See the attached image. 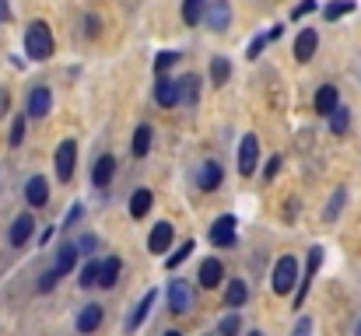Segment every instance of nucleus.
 I'll use <instances>...</instances> for the list:
<instances>
[{
  "mask_svg": "<svg viewBox=\"0 0 361 336\" xmlns=\"http://www.w3.org/2000/svg\"><path fill=\"white\" fill-rule=\"evenodd\" d=\"M249 336H263V333H259V330H256V333H249Z\"/></svg>",
  "mask_w": 361,
  "mask_h": 336,
  "instance_id": "nucleus-46",
  "label": "nucleus"
},
{
  "mask_svg": "<svg viewBox=\"0 0 361 336\" xmlns=\"http://www.w3.org/2000/svg\"><path fill=\"white\" fill-rule=\"evenodd\" d=\"M221 277H225L221 259H214V256H211V259H204V263H200V273H197L200 287H207V291H211V287H218V284H221Z\"/></svg>",
  "mask_w": 361,
  "mask_h": 336,
  "instance_id": "nucleus-14",
  "label": "nucleus"
},
{
  "mask_svg": "<svg viewBox=\"0 0 361 336\" xmlns=\"http://www.w3.org/2000/svg\"><path fill=\"white\" fill-rule=\"evenodd\" d=\"M74 165H78V144L74 140H63L56 147V175H60V182H71Z\"/></svg>",
  "mask_w": 361,
  "mask_h": 336,
  "instance_id": "nucleus-4",
  "label": "nucleus"
},
{
  "mask_svg": "<svg viewBox=\"0 0 361 336\" xmlns=\"http://www.w3.org/2000/svg\"><path fill=\"white\" fill-rule=\"evenodd\" d=\"M0 18H11V7H7V0H0Z\"/></svg>",
  "mask_w": 361,
  "mask_h": 336,
  "instance_id": "nucleus-44",
  "label": "nucleus"
},
{
  "mask_svg": "<svg viewBox=\"0 0 361 336\" xmlns=\"http://www.w3.org/2000/svg\"><path fill=\"white\" fill-rule=\"evenodd\" d=\"M232 21V4L228 0H211L207 4V14H204V25L214 28V32H225Z\"/></svg>",
  "mask_w": 361,
  "mask_h": 336,
  "instance_id": "nucleus-6",
  "label": "nucleus"
},
{
  "mask_svg": "<svg viewBox=\"0 0 361 336\" xmlns=\"http://www.w3.org/2000/svg\"><path fill=\"white\" fill-rule=\"evenodd\" d=\"M102 326V305H85L81 316H78V333H95Z\"/></svg>",
  "mask_w": 361,
  "mask_h": 336,
  "instance_id": "nucleus-18",
  "label": "nucleus"
},
{
  "mask_svg": "<svg viewBox=\"0 0 361 336\" xmlns=\"http://www.w3.org/2000/svg\"><path fill=\"white\" fill-rule=\"evenodd\" d=\"M99 277H102V266L92 259V263L81 270V287H92V284H99Z\"/></svg>",
  "mask_w": 361,
  "mask_h": 336,
  "instance_id": "nucleus-32",
  "label": "nucleus"
},
{
  "mask_svg": "<svg viewBox=\"0 0 361 336\" xmlns=\"http://www.w3.org/2000/svg\"><path fill=\"white\" fill-rule=\"evenodd\" d=\"M351 11H355V0H337V4L326 7V18L337 21V18H344V14H351Z\"/></svg>",
  "mask_w": 361,
  "mask_h": 336,
  "instance_id": "nucleus-31",
  "label": "nucleus"
},
{
  "mask_svg": "<svg viewBox=\"0 0 361 336\" xmlns=\"http://www.w3.org/2000/svg\"><path fill=\"white\" fill-rule=\"evenodd\" d=\"M358 336H361V323H358Z\"/></svg>",
  "mask_w": 361,
  "mask_h": 336,
  "instance_id": "nucleus-48",
  "label": "nucleus"
},
{
  "mask_svg": "<svg viewBox=\"0 0 361 336\" xmlns=\"http://www.w3.org/2000/svg\"><path fill=\"white\" fill-rule=\"evenodd\" d=\"M179 92H183V102H186V106H197V92H200V81H197L193 74H186V77L179 81Z\"/></svg>",
  "mask_w": 361,
  "mask_h": 336,
  "instance_id": "nucleus-27",
  "label": "nucleus"
},
{
  "mask_svg": "<svg viewBox=\"0 0 361 336\" xmlns=\"http://www.w3.org/2000/svg\"><path fill=\"white\" fill-rule=\"evenodd\" d=\"M113 175H116V158H113V154H102V158L95 161V168H92V186L106 189V186L113 182Z\"/></svg>",
  "mask_w": 361,
  "mask_h": 336,
  "instance_id": "nucleus-12",
  "label": "nucleus"
},
{
  "mask_svg": "<svg viewBox=\"0 0 361 336\" xmlns=\"http://www.w3.org/2000/svg\"><path fill=\"white\" fill-rule=\"evenodd\" d=\"M235 218L232 214H225V218H218V221L211 224V245H218V249H232L235 245Z\"/></svg>",
  "mask_w": 361,
  "mask_h": 336,
  "instance_id": "nucleus-5",
  "label": "nucleus"
},
{
  "mask_svg": "<svg viewBox=\"0 0 361 336\" xmlns=\"http://www.w3.org/2000/svg\"><path fill=\"white\" fill-rule=\"evenodd\" d=\"M78 249H95V238H92V235H85V238L78 242Z\"/></svg>",
  "mask_w": 361,
  "mask_h": 336,
  "instance_id": "nucleus-43",
  "label": "nucleus"
},
{
  "mask_svg": "<svg viewBox=\"0 0 361 336\" xmlns=\"http://www.w3.org/2000/svg\"><path fill=\"white\" fill-rule=\"evenodd\" d=\"M32 231H35L32 214H18V218H14V224H11V245H14V249H21V245L32 238Z\"/></svg>",
  "mask_w": 361,
  "mask_h": 336,
  "instance_id": "nucleus-16",
  "label": "nucleus"
},
{
  "mask_svg": "<svg viewBox=\"0 0 361 336\" xmlns=\"http://www.w3.org/2000/svg\"><path fill=\"white\" fill-rule=\"evenodd\" d=\"M25 53L32 60H49L53 56V35H49V25L46 21H32L28 32H25Z\"/></svg>",
  "mask_w": 361,
  "mask_h": 336,
  "instance_id": "nucleus-1",
  "label": "nucleus"
},
{
  "mask_svg": "<svg viewBox=\"0 0 361 336\" xmlns=\"http://www.w3.org/2000/svg\"><path fill=\"white\" fill-rule=\"evenodd\" d=\"M165 336H183V333H165Z\"/></svg>",
  "mask_w": 361,
  "mask_h": 336,
  "instance_id": "nucleus-47",
  "label": "nucleus"
},
{
  "mask_svg": "<svg viewBox=\"0 0 361 336\" xmlns=\"http://www.w3.org/2000/svg\"><path fill=\"white\" fill-rule=\"evenodd\" d=\"M323 266V249L319 245H312L309 249V266H305V277H302V284H298V294H295V305L302 309V301H305V294H309V280L316 277V270Z\"/></svg>",
  "mask_w": 361,
  "mask_h": 336,
  "instance_id": "nucleus-10",
  "label": "nucleus"
},
{
  "mask_svg": "<svg viewBox=\"0 0 361 336\" xmlns=\"http://www.w3.org/2000/svg\"><path fill=\"white\" fill-rule=\"evenodd\" d=\"M277 172H281V158H270V161H267V179H274Z\"/></svg>",
  "mask_w": 361,
  "mask_h": 336,
  "instance_id": "nucleus-42",
  "label": "nucleus"
},
{
  "mask_svg": "<svg viewBox=\"0 0 361 336\" xmlns=\"http://www.w3.org/2000/svg\"><path fill=\"white\" fill-rule=\"evenodd\" d=\"M316 11V0H302L295 11H291V18H305V14H312Z\"/></svg>",
  "mask_w": 361,
  "mask_h": 336,
  "instance_id": "nucleus-38",
  "label": "nucleus"
},
{
  "mask_svg": "<svg viewBox=\"0 0 361 336\" xmlns=\"http://www.w3.org/2000/svg\"><path fill=\"white\" fill-rule=\"evenodd\" d=\"M263 46H267V35H259V39H252V42H249V60H256V56L263 53Z\"/></svg>",
  "mask_w": 361,
  "mask_h": 336,
  "instance_id": "nucleus-39",
  "label": "nucleus"
},
{
  "mask_svg": "<svg viewBox=\"0 0 361 336\" xmlns=\"http://www.w3.org/2000/svg\"><path fill=\"white\" fill-rule=\"evenodd\" d=\"M151 204H154V197H151V189H137L133 197H130V218H147V211H151Z\"/></svg>",
  "mask_w": 361,
  "mask_h": 336,
  "instance_id": "nucleus-20",
  "label": "nucleus"
},
{
  "mask_svg": "<svg viewBox=\"0 0 361 336\" xmlns=\"http://www.w3.org/2000/svg\"><path fill=\"white\" fill-rule=\"evenodd\" d=\"M312 333V319H298V326H295V336H309Z\"/></svg>",
  "mask_w": 361,
  "mask_h": 336,
  "instance_id": "nucleus-41",
  "label": "nucleus"
},
{
  "mask_svg": "<svg viewBox=\"0 0 361 336\" xmlns=\"http://www.w3.org/2000/svg\"><path fill=\"white\" fill-rule=\"evenodd\" d=\"M245 298H249V291H245V280H232V284H228V291H225V301H228V309H242V305H245Z\"/></svg>",
  "mask_w": 361,
  "mask_h": 336,
  "instance_id": "nucleus-25",
  "label": "nucleus"
},
{
  "mask_svg": "<svg viewBox=\"0 0 361 336\" xmlns=\"http://www.w3.org/2000/svg\"><path fill=\"white\" fill-rule=\"evenodd\" d=\"M147 151H151V130L137 126V133H133V158H144Z\"/></svg>",
  "mask_w": 361,
  "mask_h": 336,
  "instance_id": "nucleus-28",
  "label": "nucleus"
},
{
  "mask_svg": "<svg viewBox=\"0 0 361 336\" xmlns=\"http://www.w3.org/2000/svg\"><path fill=\"white\" fill-rule=\"evenodd\" d=\"M239 326H242V323H239V316L232 312V316H225V319H221L218 333H221V336H235V333H239Z\"/></svg>",
  "mask_w": 361,
  "mask_h": 336,
  "instance_id": "nucleus-34",
  "label": "nucleus"
},
{
  "mask_svg": "<svg viewBox=\"0 0 361 336\" xmlns=\"http://www.w3.org/2000/svg\"><path fill=\"white\" fill-rule=\"evenodd\" d=\"M120 280V256H109L102 263V277H99V287H116Z\"/></svg>",
  "mask_w": 361,
  "mask_h": 336,
  "instance_id": "nucleus-23",
  "label": "nucleus"
},
{
  "mask_svg": "<svg viewBox=\"0 0 361 336\" xmlns=\"http://www.w3.org/2000/svg\"><path fill=\"white\" fill-rule=\"evenodd\" d=\"M256 161H259V140H256V133H245L242 137V147H239V172L242 175H252L256 172Z\"/></svg>",
  "mask_w": 361,
  "mask_h": 336,
  "instance_id": "nucleus-8",
  "label": "nucleus"
},
{
  "mask_svg": "<svg viewBox=\"0 0 361 336\" xmlns=\"http://www.w3.org/2000/svg\"><path fill=\"white\" fill-rule=\"evenodd\" d=\"M154 102L161 106V109H176L179 102H183V92H179V81H172V77H158V85H154Z\"/></svg>",
  "mask_w": 361,
  "mask_h": 336,
  "instance_id": "nucleus-3",
  "label": "nucleus"
},
{
  "mask_svg": "<svg viewBox=\"0 0 361 336\" xmlns=\"http://www.w3.org/2000/svg\"><path fill=\"white\" fill-rule=\"evenodd\" d=\"M337 109H341L337 88H334V85H323V88L316 92V116H334Z\"/></svg>",
  "mask_w": 361,
  "mask_h": 336,
  "instance_id": "nucleus-15",
  "label": "nucleus"
},
{
  "mask_svg": "<svg viewBox=\"0 0 361 336\" xmlns=\"http://www.w3.org/2000/svg\"><path fill=\"white\" fill-rule=\"evenodd\" d=\"M81 214H85V211H81V204H74V207H71V214H67V221H63V228L78 224V221H81Z\"/></svg>",
  "mask_w": 361,
  "mask_h": 336,
  "instance_id": "nucleus-40",
  "label": "nucleus"
},
{
  "mask_svg": "<svg viewBox=\"0 0 361 336\" xmlns=\"http://www.w3.org/2000/svg\"><path fill=\"white\" fill-rule=\"evenodd\" d=\"M4 109H7V95L0 92V116H4Z\"/></svg>",
  "mask_w": 361,
  "mask_h": 336,
  "instance_id": "nucleus-45",
  "label": "nucleus"
},
{
  "mask_svg": "<svg viewBox=\"0 0 361 336\" xmlns=\"http://www.w3.org/2000/svg\"><path fill=\"white\" fill-rule=\"evenodd\" d=\"M154 294H158V291H147V294L137 301V309H133V316H130V323H126V330H130V333H133V330L147 319V312H151V305H154Z\"/></svg>",
  "mask_w": 361,
  "mask_h": 336,
  "instance_id": "nucleus-21",
  "label": "nucleus"
},
{
  "mask_svg": "<svg viewBox=\"0 0 361 336\" xmlns=\"http://www.w3.org/2000/svg\"><path fill=\"white\" fill-rule=\"evenodd\" d=\"M344 197H348L344 189H337V193H334V200H330V207H326V221H334V218L341 214V207H344Z\"/></svg>",
  "mask_w": 361,
  "mask_h": 336,
  "instance_id": "nucleus-35",
  "label": "nucleus"
},
{
  "mask_svg": "<svg viewBox=\"0 0 361 336\" xmlns=\"http://www.w3.org/2000/svg\"><path fill=\"white\" fill-rule=\"evenodd\" d=\"M221 175H225V168H221L218 161H204L200 172H197V186H200L204 193H211V189L221 186Z\"/></svg>",
  "mask_w": 361,
  "mask_h": 336,
  "instance_id": "nucleus-13",
  "label": "nucleus"
},
{
  "mask_svg": "<svg viewBox=\"0 0 361 336\" xmlns=\"http://www.w3.org/2000/svg\"><path fill=\"white\" fill-rule=\"evenodd\" d=\"M348 126H351V112H348L344 106H341V109H337L334 116H330V130H334V133L341 137V133H348Z\"/></svg>",
  "mask_w": 361,
  "mask_h": 336,
  "instance_id": "nucleus-29",
  "label": "nucleus"
},
{
  "mask_svg": "<svg viewBox=\"0 0 361 336\" xmlns=\"http://www.w3.org/2000/svg\"><path fill=\"white\" fill-rule=\"evenodd\" d=\"M49 109H53V95H49V88H32L28 92V116L32 119H42V116H49Z\"/></svg>",
  "mask_w": 361,
  "mask_h": 336,
  "instance_id": "nucleus-11",
  "label": "nucleus"
},
{
  "mask_svg": "<svg viewBox=\"0 0 361 336\" xmlns=\"http://www.w3.org/2000/svg\"><path fill=\"white\" fill-rule=\"evenodd\" d=\"M298 280H302V277H298V259H295V256H281V259L274 263V294L295 291Z\"/></svg>",
  "mask_w": 361,
  "mask_h": 336,
  "instance_id": "nucleus-2",
  "label": "nucleus"
},
{
  "mask_svg": "<svg viewBox=\"0 0 361 336\" xmlns=\"http://www.w3.org/2000/svg\"><path fill=\"white\" fill-rule=\"evenodd\" d=\"M169 245H172V224L169 221L154 224V231H151V238H147V249H151V252H169Z\"/></svg>",
  "mask_w": 361,
  "mask_h": 336,
  "instance_id": "nucleus-19",
  "label": "nucleus"
},
{
  "mask_svg": "<svg viewBox=\"0 0 361 336\" xmlns=\"http://www.w3.org/2000/svg\"><path fill=\"white\" fill-rule=\"evenodd\" d=\"M25 200H28L32 207H42V204L49 200V186H46L42 175H32V179L25 182Z\"/></svg>",
  "mask_w": 361,
  "mask_h": 336,
  "instance_id": "nucleus-17",
  "label": "nucleus"
},
{
  "mask_svg": "<svg viewBox=\"0 0 361 336\" xmlns=\"http://www.w3.org/2000/svg\"><path fill=\"white\" fill-rule=\"evenodd\" d=\"M60 277H63V273H60V270H56V266H53V270H49V273H42V280H39V291H42V294H46V291H53V287H56V280H60Z\"/></svg>",
  "mask_w": 361,
  "mask_h": 336,
  "instance_id": "nucleus-36",
  "label": "nucleus"
},
{
  "mask_svg": "<svg viewBox=\"0 0 361 336\" xmlns=\"http://www.w3.org/2000/svg\"><path fill=\"white\" fill-rule=\"evenodd\" d=\"M190 252H193V242H183V245H179V249L165 259V266H169V270H176L179 263H186V259H190Z\"/></svg>",
  "mask_w": 361,
  "mask_h": 336,
  "instance_id": "nucleus-30",
  "label": "nucleus"
},
{
  "mask_svg": "<svg viewBox=\"0 0 361 336\" xmlns=\"http://www.w3.org/2000/svg\"><path fill=\"white\" fill-rule=\"evenodd\" d=\"M316 49H319V35H316V28H302L298 39H295V56H298V63H309V60L316 56Z\"/></svg>",
  "mask_w": 361,
  "mask_h": 336,
  "instance_id": "nucleus-9",
  "label": "nucleus"
},
{
  "mask_svg": "<svg viewBox=\"0 0 361 336\" xmlns=\"http://www.w3.org/2000/svg\"><path fill=\"white\" fill-rule=\"evenodd\" d=\"M169 305H172V312H179V316L193 312V291H190L186 280H172V284H169Z\"/></svg>",
  "mask_w": 361,
  "mask_h": 336,
  "instance_id": "nucleus-7",
  "label": "nucleus"
},
{
  "mask_svg": "<svg viewBox=\"0 0 361 336\" xmlns=\"http://www.w3.org/2000/svg\"><path fill=\"white\" fill-rule=\"evenodd\" d=\"M207 14V0H183V21L186 25H200Z\"/></svg>",
  "mask_w": 361,
  "mask_h": 336,
  "instance_id": "nucleus-22",
  "label": "nucleus"
},
{
  "mask_svg": "<svg viewBox=\"0 0 361 336\" xmlns=\"http://www.w3.org/2000/svg\"><path fill=\"white\" fill-rule=\"evenodd\" d=\"M228 77H232V63L225 56H214L211 60V81L214 85H228Z\"/></svg>",
  "mask_w": 361,
  "mask_h": 336,
  "instance_id": "nucleus-26",
  "label": "nucleus"
},
{
  "mask_svg": "<svg viewBox=\"0 0 361 336\" xmlns=\"http://www.w3.org/2000/svg\"><path fill=\"white\" fill-rule=\"evenodd\" d=\"M176 60H179V53H172V49L158 53V60H154V70H158V77H161V74H165V70H169V67H172Z\"/></svg>",
  "mask_w": 361,
  "mask_h": 336,
  "instance_id": "nucleus-33",
  "label": "nucleus"
},
{
  "mask_svg": "<svg viewBox=\"0 0 361 336\" xmlns=\"http://www.w3.org/2000/svg\"><path fill=\"white\" fill-rule=\"evenodd\" d=\"M78 245H60V252H56V270L60 273H71L74 270V263H78Z\"/></svg>",
  "mask_w": 361,
  "mask_h": 336,
  "instance_id": "nucleus-24",
  "label": "nucleus"
},
{
  "mask_svg": "<svg viewBox=\"0 0 361 336\" xmlns=\"http://www.w3.org/2000/svg\"><path fill=\"white\" fill-rule=\"evenodd\" d=\"M25 140V119H14V126H11V144L18 147Z\"/></svg>",
  "mask_w": 361,
  "mask_h": 336,
  "instance_id": "nucleus-37",
  "label": "nucleus"
}]
</instances>
